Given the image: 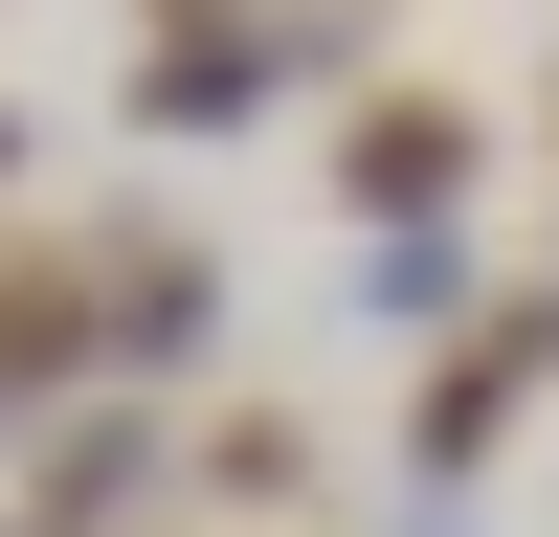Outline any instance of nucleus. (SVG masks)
<instances>
[{
	"label": "nucleus",
	"instance_id": "f257e3e1",
	"mask_svg": "<svg viewBox=\"0 0 559 537\" xmlns=\"http://www.w3.org/2000/svg\"><path fill=\"white\" fill-rule=\"evenodd\" d=\"M537 403H559V268H537V291H471V313H448L426 403H403V470H426V492H471L492 448L537 426Z\"/></svg>",
	"mask_w": 559,
	"mask_h": 537
},
{
	"label": "nucleus",
	"instance_id": "f03ea898",
	"mask_svg": "<svg viewBox=\"0 0 559 537\" xmlns=\"http://www.w3.org/2000/svg\"><path fill=\"white\" fill-rule=\"evenodd\" d=\"M471 157H492V112L448 68H381L336 112V224H403V202H471Z\"/></svg>",
	"mask_w": 559,
	"mask_h": 537
},
{
	"label": "nucleus",
	"instance_id": "7ed1b4c3",
	"mask_svg": "<svg viewBox=\"0 0 559 537\" xmlns=\"http://www.w3.org/2000/svg\"><path fill=\"white\" fill-rule=\"evenodd\" d=\"M90 313H112V381H202V336H224V268L179 247L157 202H112V224H90Z\"/></svg>",
	"mask_w": 559,
	"mask_h": 537
},
{
	"label": "nucleus",
	"instance_id": "20e7f679",
	"mask_svg": "<svg viewBox=\"0 0 559 537\" xmlns=\"http://www.w3.org/2000/svg\"><path fill=\"white\" fill-rule=\"evenodd\" d=\"M313 470H336L313 403H202V426H179V515H224V537H292Z\"/></svg>",
	"mask_w": 559,
	"mask_h": 537
},
{
	"label": "nucleus",
	"instance_id": "39448f33",
	"mask_svg": "<svg viewBox=\"0 0 559 537\" xmlns=\"http://www.w3.org/2000/svg\"><path fill=\"white\" fill-rule=\"evenodd\" d=\"M492 268H471V202H403V224H358V336H448Z\"/></svg>",
	"mask_w": 559,
	"mask_h": 537
},
{
	"label": "nucleus",
	"instance_id": "423d86ee",
	"mask_svg": "<svg viewBox=\"0 0 559 537\" xmlns=\"http://www.w3.org/2000/svg\"><path fill=\"white\" fill-rule=\"evenodd\" d=\"M23 179H45V134H23V90H0V202H23Z\"/></svg>",
	"mask_w": 559,
	"mask_h": 537
}]
</instances>
